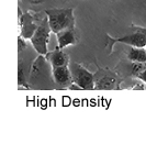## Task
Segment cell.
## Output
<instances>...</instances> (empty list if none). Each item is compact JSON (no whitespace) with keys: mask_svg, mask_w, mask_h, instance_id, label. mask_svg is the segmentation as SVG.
I'll return each mask as SVG.
<instances>
[{"mask_svg":"<svg viewBox=\"0 0 146 154\" xmlns=\"http://www.w3.org/2000/svg\"><path fill=\"white\" fill-rule=\"evenodd\" d=\"M31 62H26V61H19V71H18V85H19V88H26V89H30L31 86L29 84V75H30V69H31Z\"/></svg>","mask_w":146,"mask_h":154,"instance_id":"30bf717a","label":"cell"},{"mask_svg":"<svg viewBox=\"0 0 146 154\" xmlns=\"http://www.w3.org/2000/svg\"><path fill=\"white\" fill-rule=\"evenodd\" d=\"M144 85H145V84H144L142 80L135 78V79L132 82V86H131L130 88L133 90H144L145 89V86H144Z\"/></svg>","mask_w":146,"mask_h":154,"instance_id":"4fadbf2b","label":"cell"},{"mask_svg":"<svg viewBox=\"0 0 146 154\" xmlns=\"http://www.w3.org/2000/svg\"><path fill=\"white\" fill-rule=\"evenodd\" d=\"M51 28L48 24L47 17L45 14L41 20L38 26V29L35 30L34 34L31 36L30 42L38 54L45 55L48 52L47 45L50 42V35H51Z\"/></svg>","mask_w":146,"mask_h":154,"instance_id":"277c9868","label":"cell"},{"mask_svg":"<svg viewBox=\"0 0 146 154\" xmlns=\"http://www.w3.org/2000/svg\"><path fill=\"white\" fill-rule=\"evenodd\" d=\"M126 58L132 63H146V48L131 46L126 52Z\"/></svg>","mask_w":146,"mask_h":154,"instance_id":"8fae6325","label":"cell"},{"mask_svg":"<svg viewBox=\"0 0 146 154\" xmlns=\"http://www.w3.org/2000/svg\"><path fill=\"white\" fill-rule=\"evenodd\" d=\"M97 71L93 73V89L95 90H119L123 83V76L117 71L101 67L95 60Z\"/></svg>","mask_w":146,"mask_h":154,"instance_id":"6da1fadb","label":"cell"},{"mask_svg":"<svg viewBox=\"0 0 146 154\" xmlns=\"http://www.w3.org/2000/svg\"><path fill=\"white\" fill-rule=\"evenodd\" d=\"M69 71L74 85L79 89L93 90V73L89 72L85 66L76 62H69Z\"/></svg>","mask_w":146,"mask_h":154,"instance_id":"5b68a950","label":"cell"},{"mask_svg":"<svg viewBox=\"0 0 146 154\" xmlns=\"http://www.w3.org/2000/svg\"><path fill=\"white\" fill-rule=\"evenodd\" d=\"M44 56H45V60L47 61L48 64L51 65L52 68L69 65V62H70L69 55L67 54L66 52H64L62 48H58V46H56L54 50L47 52Z\"/></svg>","mask_w":146,"mask_h":154,"instance_id":"ba28073f","label":"cell"},{"mask_svg":"<svg viewBox=\"0 0 146 154\" xmlns=\"http://www.w3.org/2000/svg\"><path fill=\"white\" fill-rule=\"evenodd\" d=\"M56 38H57V46L62 50L69 45L77 44L79 42V36L77 34L75 28H69V29H65L63 31L57 32Z\"/></svg>","mask_w":146,"mask_h":154,"instance_id":"9c48e42d","label":"cell"},{"mask_svg":"<svg viewBox=\"0 0 146 154\" xmlns=\"http://www.w3.org/2000/svg\"><path fill=\"white\" fill-rule=\"evenodd\" d=\"M18 48H19V52L24 51L26 48V38H23L22 36H20V35H19V38H18Z\"/></svg>","mask_w":146,"mask_h":154,"instance_id":"5bb4252c","label":"cell"},{"mask_svg":"<svg viewBox=\"0 0 146 154\" xmlns=\"http://www.w3.org/2000/svg\"><path fill=\"white\" fill-rule=\"evenodd\" d=\"M19 28H20V36H22L26 40H30L31 36L34 34L35 30L38 29V21L42 19L40 13L34 11H26L22 13L19 8Z\"/></svg>","mask_w":146,"mask_h":154,"instance_id":"8992f818","label":"cell"},{"mask_svg":"<svg viewBox=\"0 0 146 154\" xmlns=\"http://www.w3.org/2000/svg\"><path fill=\"white\" fill-rule=\"evenodd\" d=\"M52 77H53V82L57 86L58 89L71 88L74 85L68 65L52 68Z\"/></svg>","mask_w":146,"mask_h":154,"instance_id":"52a82bcc","label":"cell"},{"mask_svg":"<svg viewBox=\"0 0 146 154\" xmlns=\"http://www.w3.org/2000/svg\"><path fill=\"white\" fill-rule=\"evenodd\" d=\"M44 12L47 17L51 31L55 34L65 29L75 28L76 18L74 14L73 8H65V9L52 8L45 10Z\"/></svg>","mask_w":146,"mask_h":154,"instance_id":"3957f363","label":"cell"},{"mask_svg":"<svg viewBox=\"0 0 146 154\" xmlns=\"http://www.w3.org/2000/svg\"><path fill=\"white\" fill-rule=\"evenodd\" d=\"M131 31L127 34L121 38H113L110 34L105 35V48L111 54L113 48L117 43H123L129 46L134 48H145L146 46V28L138 26L135 24H131Z\"/></svg>","mask_w":146,"mask_h":154,"instance_id":"7a4b0ae2","label":"cell"},{"mask_svg":"<svg viewBox=\"0 0 146 154\" xmlns=\"http://www.w3.org/2000/svg\"><path fill=\"white\" fill-rule=\"evenodd\" d=\"M130 63L132 77L142 80L144 84H146V63Z\"/></svg>","mask_w":146,"mask_h":154,"instance_id":"7c38bea8","label":"cell"}]
</instances>
